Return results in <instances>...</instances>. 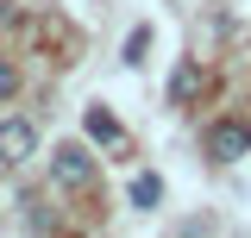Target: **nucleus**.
<instances>
[{"instance_id": "nucleus-8", "label": "nucleus", "mask_w": 251, "mask_h": 238, "mask_svg": "<svg viewBox=\"0 0 251 238\" xmlns=\"http://www.w3.org/2000/svg\"><path fill=\"white\" fill-rule=\"evenodd\" d=\"M145 44H151V31L138 25V31H132V38H126V63H145Z\"/></svg>"}, {"instance_id": "nucleus-5", "label": "nucleus", "mask_w": 251, "mask_h": 238, "mask_svg": "<svg viewBox=\"0 0 251 238\" xmlns=\"http://www.w3.org/2000/svg\"><path fill=\"white\" fill-rule=\"evenodd\" d=\"M201 88H207V69H201V63H176V75H170V100H176V107H188Z\"/></svg>"}, {"instance_id": "nucleus-2", "label": "nucleus", "mask_w": 251, "mask_h": 238, "mask_svg": "<svg viewBox=\"0 0 251 238\" xmlns=\"http://www.w3.org/2000/svg\"><path fill=\"white\" fill-rule=\"evenodd\" d=\"M207 157H214V163L251 157V125L245 119H214V125H207Z\"/></svg>"}, {"instance_id": "nucleus-7", "label": "nucleus", "mask_w": 251, "mask_h": 238, "mask_svg": "<svg viewBox=\"0 0 251 238\" xmlns=\"http://www.w3.org/2000/svg\"><path fill=\"white\" fill-rule=\"evenodd\" d=\"M13 88H19V69H13V63L0 57V107H6V100H13Z\"/></svg>"}, {"instance_id": "nucleus-1", "label": "nucleus", "mask_w": 251, "mask_h": 238, "mask_svg": "<svg viewBox=\"0 0 251 238\" xmlns=\"http://www.w3.org/2000/svg\"><path fill=\"white\" fill-rule=\"evenodd\" d=\"M94 176H100V169H94V157H88L82 144H57V150H50V182H57V188L82 194Z\"/></svg>"}, {"instance_id": "nucleus-4", "label": "nucleus", "mask_w": 251, "mask_h": 238, "mask_svg": "<svg viewBox=\"0 0 251 238\" xmlns=\"http://www.w3.org/2000/svg\"><path fill=\"white\" fill-rule=\"evenodd\" d=\"M82 125H88V138L94 144H113V150H126V125L113 113H107V107H88V113H82Z\"/></svg>"}, {"instance_id": "nucleus-3", "label": "nucleus", "mask_w": 251, "mask_h": 238, "mask_svg": "<svg viewBox=\"0 0 251 238\" xmlns=\"http://www.w3.org/2000/svg\"><path fill=\"white\" fill-rule=\"evenodd\" d=\"M38 150V125L31 119H0V163H25Z\"/></svg>"}, {"instance_id": "nucleus-6", "label": "nucleus", "mask_w": 251, "mask_h": 238, "mask_svg": "<svg viewBox=\"0 0 251 238\" xmlns=\"http://www.w3.org/2000/svg\"><path fill=\"white\" fill-rule=\"evenodd\" d=\"M163 201V176H132V207H157Z\"/></svg>"}]
</instances>
